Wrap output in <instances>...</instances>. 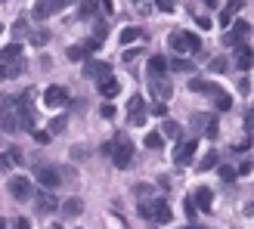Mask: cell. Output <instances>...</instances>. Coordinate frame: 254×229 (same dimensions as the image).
Returning a JSON list of instances; mask_svg holds the SVG:
<instances>
[{"mask_svg": "<svg viewBox=\"0 0 254 229\" xmlns=\"http://www.w3.org/2000/svg\"><path fill=\"white\" fill-rule=\"evenodd\" d=\"M112 164H115L118 171H127L133 164V143L127 139L124 133H118V136H112Z\"/></svg>", "mask_w": 254, "mask_h": 229, "instance_id": "obj_1", "label": "cell"}, {"mask_svg": "<svg viewBox=\"0 0 254 229\" xmlns=\"http://www.w3.org/2000/svg\"><path fill=\"white\" fill-rule=\"evenodd\" d=\"M31 99H34L31 90H25L22 96L12 99V109H16V114H19L22 130H34V106H31Z\"/></svg>", "mask_w": 254, "mask_h": 229, "instance_id": "obj_2", "label": "cell"}, {"mask_svg": "<svg viewBox=\"0 0 254 229\" xmlns=\"http://www.w3.org/2000/svg\"><path fill=\"white\" fill-rule=\"evenodd\" d=\"M171 50H174V53H198V50H201V41H198V37L195 34H189V31H174L171 34Z\"/></svg>", "mask_w": 254, "mask_h": 229, "instance_id": "obj_3", "label": "cell"}, {"mask_svg": "<svg viewBox=\"0 0 254 229\" xmlns=\"http://www.w3.org/2000/svg\"><path fill=\"white\" fill-rule=\"evenodd\" d=\"M189 127H192V136L205 133L208 139H214V136H217V130H220L214 114H192V124H189Z\"/></svg>", "mask_w": 254, "mask_h": 229, "instance_id": "obj_4", "label": "cell"}, {"mask_svg": "<svg viewBox=\"0 0 254 229\" xmlns=\"http://www.w3.org/2000/svg\"><path fill=\"white\" fill-rule=\"evenodd\" d=\"M146 118H149L146 99L143 96H130V103H127V121H130L133 127H139V124H146Z\"/></svg>", "mask_w": 254, "mask_h": 229, "instance_id": "obj_5", "label": "cell"}, {"mask_svg": "<svg viewBox=\"0 0 254 229\" xmlns=\"http://www.w3.org/2000/svg\"><path fill=\"white\" fill-rule=\"evenodd\" d=\"M34 176L41 180L44 189H56V186L62 183V171L50 168V164H34Z\"/></svg>", "mask_w": 254, "mask_h": 229, "instance_id": "obj_6", "label": "cell"}, {"mask_svg": "<svg viewBox=\"0 0 254 229\" xmlns=\"http://www.w3.org/2000/svg\"><path fill=\"white\" fill-rule=\"evenodd\" d=\"M84 78L106 81V78H112V65L109 62H99V59H84Z\"/></svg>", "mask_w": 254, "mask_h": 229, "instance_id": "obj_7", "label": "cell"}, {"mask_svg": "<svg viewBox=\"0 0 254 229\" xmlns=\"http://www.w3.org/2000/svg\"><path fill=\"white\" fill-rule=\"evenodd\" d=\"M44 103H47L50 109H59V106H65V103H68V90H65V87H59V84L47 87V90H44Z\"/></svg>", "mask_w": 254, "mask_h": 229, "instance_id": "obj_8", "label": "cell"}, {"mask_svg": "<svg viewBox=\"0 0 254 229\" xmlns=\"http://www.w3.org/2000/svg\"><path fill=\"white\" fill-rule=\"evenodd\" d=\"M171 208H168V201H161V198H155V201H149V220H155V223H171Z\"/></svg>", "mask_w": 254, "mask_h": 229, "instance_id": "obj_9", "label": "cell"}, {"mask_svg": "<svg viewBox=\"0 0 254 229\" xmlns=\"http://www.w3.org/2000/svg\"><path fill=\"white\" fill-rule=\"evenodd\" d=\"M9 195L16 198V201L31 198V183H28V176H12V180H9Z\"/></svg>", "mask_w": 254, "mask_h": 229, "instance_id": "obj_10", "label": "cell"}, {"mask_svg": "<svg viewBox=\"0 0 254 229\" xmlns=\"http://www.w3.org/2000/svg\"><path fill=\"white\" fill-rule=\"evenodd\" d=\"M149 90H152V96H155L158 103H168L174 87H171V81H168V78H149Z\"/></svg>", "mask_w": 254, "mask_h": 229, "instance_id": "obj_11", "label": "cell"}, {"mask_svg": "<svg viewBox=\"0 0 254 229\" xmlns=\"http://www.w3.org/2000/svg\"><path fill=\"white\" fill-rule=\"evenodd\" d=\"M195 149H198V143H195V139H183V143L174 149V161H177V164H186V161H192V158H195Z\"/></svg>", "mask_w": 254, "mask_h": 229, "instance_id": "obj_12", "label": "cell"}, {"mask_svg": "<svg viewBox=\"0 0 254 229\" xmlns=\"http://www.w3.org/2000/svg\"><path fill=\"white\" fill-rule=\"evenodd\" d=\"M0 130H3V133H19V130H22L16 109H6V112H0Z\"/></svg>", "mask_w": 254, "mask_h": 229, "instance_id": "obj_13", "label": "cell"}, {"mask_svg": "<svg viewBox=\"0 0 254 229\" xmlns=\"http://www.w3.org/2000/svg\"><path fill=\"white\" fill-rule=\"evenodd\" d=\"M25 71V62L16 59V62H0V81H12V78H19V74Z\"/></svg>", "mask_w": 254, "mask_h": 229, "instance_id": "obj_14", "label": "cell"}, {"mask_svg": "<svg viewBox=\"0 0 254 229\" xmlns=\"http://www.w3.org/2000/svg\"><path fill=\"white\" fill-rule=\"evenodd\" d=\"M37 211H44V214H53L56 208H59V201H56V195L50 192V189H44V192H37Z\"/></svg>", "mask_w": 254, "mask_h": 229, "instance_id": "obj_15", "label": "cell"}, {"mask_svg": "<svg viewBox=\"0 0 254 229\" xmlns=\"http://www.w3.org/2000/svg\"><path fill=\"white\" fill-rule=\"evenodd\" d=\"M53 12H59V9H56V3H50V0H37L34 9H31V16H34L37 22H44L47 16H53Z\"/></svg>", "mask_w": 254, "mask_h": 229, "instance_id": "obj_16", "label": "cell"}, {"mask_svg": "<svg viewBox=\"0 0 254 229\" xmlns=\"http://www.w3.org/2000/svg\"><path fill=\"white\" fill-rule=\"evenodd\" d=\"M195 208H201V211H211L214 208V192H211V189H205V186H201V189H195Z\"/></svg>", "mask_w": 254, "mask_h": 229, "instance_id": "obj_17", "label": "cell"}, {"mask_svg": "<svg viewBox=\"0 0 254 229\" xmlns=\"http://www.w3.org/2000/svg\"><path fill=\"white\" fill-rule=\"evenodd\" d=\"M189 90L192 93H208V96H214L220 90L217 84H208V81H201V78H189Z\"/></svg>", "mask_w": 254, "mask_h": 229, "instance_id": "obj_18", "label": "cell"}, {"mask_svg": "<svg viewBox=\"0 0 254 229\" xmlns=\"http://www.w3.org/2000/svg\"><path fill=\"white\" fill-rule=\"evenodd\" d=\"M242 6H245L242 0H230V3L223 6V12H220V25H223V28H226V25H233V16H236Z\"/></svg>", "mask_w": 254, "mask_h": 229, "instance_id": "obj_19", "label": "cell"}, {"mask_svg": "<svg viewBox=\"0 0 254 229\" xmlns=\"http://www.w3.org/2000/svg\"><path fill=\"white\" fill-rule=\"evenodd\" d=\"M236 62H239V68H242V71L251 68V47L248 44H236Z\"/></svg>", "mask_w": 254, "mask_h": 229, "instance_id": "obj_20", "label": "cell"}, {"mask_svg": "<svg viewBox=\"0 0 254 229\" xmlns=\"http://www.w3.org/2000/svg\"><path fill=\"white\" fill-rule=\"evenodd\" d=\"M164 71H168V59H164V56H152L149 59V78H164Z\"/></svg>", "mask_w": 254, "mask_h": 229, "instance_id": "obj_21", "label": "cell"}, {"mask_svg": "<svg viewBox=\"0 0 254 229\" xmlns=\"http://www.w3.org/2000/svg\"><path fill=\"white\" fill-rule=\"evenodd\" d=\"M78 12H81V19H96L99 0H78Z\"/></svg>", "mask_w": 254, "mask_h": 229, "instance_id": "obj_22", "label": "cell"}, {"mask_svg": "<svg viewBox=\"0 0 254 229\" xmlns=\"http://www.w3.org/2000/svg\"><path fill=\"white\" fill-rule=\"evenodd\" d=\"M62 211H65V217H81L84 201L81 198H65V201H62Z\"/></svg>", "mask_w": 254, "mask_h": 229, "instance_id": "obj_23", "label": "cell"}, {"mask_svg": "<svg viewBox=\"0 0 254 229\" xmlns=\"http://www.w3.org/2000/svg\"><path fill=\"white\" fill-rule=\"evenodd\" d=\"M16 59H22V44H9L0 50V62H16Z\"/></svg>", "mask_w": 254, "mask_h": 229, "instance_id": "obj_24", "label": "cell"}, {"mask_svg": "<svg viewBox=\"0 0 254 229\" xmlns=\"http://www.w3.org/2000/svg\"><path fill=\"white\" fill-rule=\"evenodd\" d=\"M118 90H121V87H118V81H115V78H106V81H99V93H103L106 99L118 96Z\"/></svg>", "mask_w": 254, "mask_h": 229, "instance_id": "obj_25", "label": "cell"}, {"mask_svg": "<svg viewBox=\"0 0 254 229\" xmlns=\"http://www.w3.org/2000/svg\"><path fill=\"white\" fill-rule=\"evenodd\" d=\"M214 106H217V112H230L233 109V96L223 93V87H220V90L214 93Z\"/></svg>", "mask_w": 254, "mask_h": 229, "instance_id": "obj_26", "label": "cell"}, {"mask_svg": "<svg viewBox=\"0 0 254 229\" xmlns=\"http://www.w3.org/2000/svg\"><path fill=\"white\" fill-rule=\"evenodd\" d=\"M133 195H136L139 201H146V198L155 195V186H152V183H136V186H133Z\"/></svg>", "mask_w": 254, "mask_h": 229, "instance_id": "obj_27", "label": "cell"}, {"mask_svg": "<svg viewBox=\"0 0 254 229\" xmlns=\"http://www.w3.org/2000/svg\"><path fill=\"white\" fill-rule=\"evenodd\" d=\"M146 31H139V28H124L121 31V44H136V41H143Z\"/></svg>", "mask_w": 254, "mask_h": 229, "instance_id": "obj_28", "label": "cell"}, {"mask_svg": "<svg viewBox=\"0 0 254 229\" xmlns=\"http://www.w3.org/2000/svg\"><path fill=\"white\" fill-rule=\"evenodd\" d=\"M161 136H171V139H180L183 136V127L177 124V121H164V130H161Z\"/></svg>", "mask_w": 254, "mask_h": 229, "instance_id": "obj_29", "label": "cell"}, {"mask_svg": "<svg viewBox=\"0 0 254 229\" xmlns=\"http://www.w3.org/2000/svg\"><path fill=\"white\" fill-rule=\"evenodd\" d=\"M217 164H220V158H217V152H208V155L201 158V161L195 164V168H198V171H211V168H217Z\"/></svg>", "mask_w": 254, "mask_h": 229, "instance_id": "obj_30", "label": "cell"}, {"mask_svg": "<svg viewBox=\"0 0 254 229\" xmlns=\"http://www.w3.org/2000/svg\"><path fill=\"white\" fill-rule=\"evenodd\" d=\"M208 68H211L214 74H223L226 68H230V62H226V56H214V59L208 62Z\"/></svg>", "mask_w": 254, "mask_h": 229, "instance_id": "obj_31", "label": "cell"}, {"mask_svg": "<svg viewBox=\"0 0 254 229\" xmlns=\"http://www.w3.org/2000/svg\"><path fill=\"white\" fill-rule=\"evenodd\" d=\"M65 127H68V121L62 118V114H56V118L50 121V130H47V133H50V136H53V133H65Z\"/></svg>", "mask_w": 254, "mask_h": 229, "instance_id": "obj_32", "label": "cell"}, {"mask_svg": "<svg viewBox=\"0 0 254 229\" xmlns=\"http://www.w3.org/2000/svg\"><path fill=\"white\" fill-rule=\"evenodd\" d=\"M31 44H34V47H47V44H50V31H47V28L31 31Z\"/></svg>", "mask_w": 254, "mask_h": 229, "instance_id": "obj_33", "label": "cell"}, {"mask_svg": "<svg viewBox=\"0 0 254 229\" xmlns=\"http://www.w3.org/2000/svg\"><path fill=\"white\" fill-rule=\"evenodd\" d=\"M65 56H68L71 62H84V59H87V50H84V47H68Z\"/></svg>", "mask_w": 254, "mask_h": 229, "instance_id": "obj_34", "label": "cell"}, {"mask_svg": "<svg viewBox=\"0 0 254 229\" xmlns=\"http://www.w3.org/2000/svg\"><path fill=\"white\" fill-rule=\"evenodd\" d=\"M146 146H149V149H161V146H164V136H161L158 130L146 133Z\"/></svg>", "mask_w": 254, "mask_h": 229, "instance_id": "obj_35", "label": "cell"}, {"mask_svg": "<svg viewBox=\"0 0 254 229\" xmlns=\"http://www.w3.org/2000/svg\"><path fill=\"white\" fill-rule=\"evenodd\" d=\"M217 173H220V180H226V183L236 180V168H230V164H217Z\"/></svg>", "mask_w": 254, "mask_h": 229, "instance_id": "obj_36", "label": "cell"}, {"mask_svg": "<svg viewBox=\"0 0 254 229\" xmlns=\"http://www.w3.org/2000/svg\"><path fill=\"white\" fill-rule=\"evenodd\" d=\"M168 68H174V71H192V65L183 59V56H177V59H171L168 62Z\"/></svg>", "mask_w": 254, "mask_h": 229, "instance_id": "obj_37", "label": "cell"}, {"mask_svg": "<svg viewBox=\"0 0 254 229\" xmlns=\"http://www.w3.org/2000/svg\"><path fill=\"white\" fill-rule=\"evenodd\" d=\"M25 34H28V22L16 19V22H12V37H25Z\"/></svg>", "mask_w": 254, "mask_h": 229, "instance_id": "obj_38", "label": "cell"}, {"mask_svg": "<svg viewBox=\"0 0 254 229\" xmlns=\"http://www.w3.org/2000/svg\"><path fill=\"white\" fill-rule=\"evenodd\" d=\"M183 211H186V217H189V220L198 217V214H195L198 208H195V201H192V198H183Z\"/></svg>", "mask_w": 254, "mask_h": 229, "instance_id": "obj_39", "label": "cell"}, {"mask_svg": "<svg viewBox=\"0 0 254 229\" xmlns=\"http://www.w3.org/2000/svg\"><path fill=\"white\" fill-rule=\"evenodd\" d=\"M155 6L164 9V12H174L177 9V0H155Z\"/></svg>", "mask_w": 254, "mask_h": 229, "instance_id": "obj_40", "label": "cell"}, {"mask_svg": "<svg viewBox=\"0 0 254 229\" xmlns=\"http://www.w3.org/2000/svg\"><path fill=\"white\" fill-rule=\"evenodd\" d=\"M99 47H103V41H96V37H87V41H84V50H87V53H93V50H99Z\"/></svg>", "mask_w": 254, "mask_h": 229, "instance_id": "obj_41", "label": "cell"}, {"mask_svg": "<svg viewBox=\"0 0 254 229\" xmlns=\"http://www.w3.org/2000/svg\"><path fill=\"white\" fill-rule=\"evenodd\" d=\"M99 114H103L106 121H112V118H115V106H112V103H106L103 109H99Z\"/></svg>", "mask_w": 254, "mask_h": 229, "instance_id": "obj_42", "label": "cell"}, {"mask_svg": "<svg viewBox=\"0 0 254 229\" xmlns=\"http://www.w3.org/2000/svg\"><path fill=\"white\" fill-rule=\"evenodd\" d=\"M50 139H53V136H50L47 130H34V143H41V146H47Z\"/></svg>", "mask_w": 254, "mask_h": 229, "instance_id": "obj_43", "label": "cell"}, {"mask_svg": "<svg viewBox=\"0 0 254 229\" xmlns=\"http://www.w3.org/2000/svg\"><path fill=\"white\" fill-rule=\"evenodd\" d=\"M152 114H161V118H164V114H168V103H155V106H152Z\"/></svg>", "mask_w": 254, "mask_h": 229, "instance_id": "obj_44", "label": "cell"}, {"mask_svg": "<svg viewBox=\"0 0 254 229\" xmlns=\"http://www.w3.org/2000/svg\"><path fill=\"white\" fill-rule=\"evenodd\" d=\"M12 99H16V96H0V112H6V109H12Z\"/></svg>", "mask_w": 254, "mask_h": 229, "instance_id": "obj_45", "label": "cell"}, {"mask_svg": "<svg viewBox=\"0 0 254 229\" xmlns=\"http://www.w3.org/2000/svg\"><path fill=\"white\" fill-rule=\"evenodd\" d=\"M9 168H12V158H9V155H0V171H3V173H6Z\"/></svg>", "mask_w": 254, "mask_h": 229, "instance_id": "obj_46", "label": "cell"}, {"mask_svg": "<svg viewBox=\"0 0 254 229\" xmlns=\"http://www.w3.org/2000/svg\"><path fill=\"white\" fill-rule=\"evenodd\" d=\"M239 93H245V96L251 93V81H248V78H242V84H239Z\"/></svg>", "mask_w": 254, "mask_h": 229, "instance_id": "obj_47", "label": "cell"}, {"mask_svg": "<svg viewBox=\"0 0 254 229\" xmlns=\"http://www.w3.org/2000/svg\"><path fill=\"white\" fill-rule=\"evenodd\" d=\"M236 173H242V176H245V173H251V161H242V164L236 168Z\"/></svg>", "mask_w": 254, "mask_h": 229, "instance_id": "obj_48", "label": "cell"}, {"mask_svg": "<svg viewBox=\"0 0 254 229\" xmlns=\"http://www.w3.org/2000/svg\"><path fill=\"white\" fill-rule=\"evenodd\" d=\"M195 22H198V28H211V19L208 16H195Z\"/></svg>", "mask_w": 254, "mask_h": 229, "instance_id": "obj_49", "label": "cell"}, {"mask_svg": "<svg viewBox=\"0 0 254 229\" xmlns=\"http://www.w3.org/2000/svg\"><path fill=\"white\" fill-rule=\"evenodd\" d=\"M12 229H31V223L25 220V217H19V220H16V226H12Z\"/></svg>", "mask_w": 254, "mask_h": 229, "instance_id": "obj_50", "label": "cell"}, {"mask_svg": "<svg viewBox=\"0 0 254 229\" xmlns=\"http://www.w3.org/2000/svg\"><path fill=\"white\" fill-rule=\"evenodd\" d=\"M99 6H103L106 12H115V3H112V0H99Z\"/></svg>", "mask_w": 254, "mask_h": 229, "instance_id": "obj_51", "label": "cell"}, {"mask_svg": "<svg viewBox=\"0 0 254 229\" xmlns=\"http://www.w3.org/2000/svg\"><path fill=\"white\" fill-rule=\"evenodd\" d=\"M139 56V50H127V53H124V62H133Z\"/></svg>", "mask_w": 254, "mask_h": 229, "instance_id": "obj_52", "label": "cell"}, {"mask_svg": "<svg viewBox=\"0 0 254 229\" xmlns=\"http://www.w3.org/2000/svg\"><path fill=\"white\" fill-rule=\"evenodd\" d=\"M183 229H208V226H195V223H189V226H183Z\"/></svg>", "mask_w": 254, "mask_h": 229, "instance_id": "obj_53", "label": "cell"}, {"mask_svg": "<svg viewBox=\"0 0 254 229\" xmlns=\"http://www.w3.org/2000/svg\"><path fill=\"white\" fill-rule=\"evenodd\" d=\"M59 3H62V6H68V3H74V0H59Z\"/></svg>", "mask_w": 254, "mask_h": 229, "instance_id": "obj_54", "label": "cell"}, {"mask_svg": "<svg viewBox=\"0 0 254 229\" xmlns=\"http://www.w3.org/2000/svg\"><path fill=\"white\" fill-rule=\"evenodd\" d=\"M205 3H208V6H217V0H205Z\"/></svg>", "mask_w": 254, "mask_h": 229, "instance_id": "obj_55", "label": "cell"}, {"mask_svg": "<svg viewBox=\"0 0 254 229\" xmlns=\"http://www.w3.org/2000/svg\"><path fill=\"white\" fill-rule=\"evenodd\" d=\"M50 3H56V9H62V3H59V0H50Z\"/></svg>", "mask_w": 254, "mask_h": 229, "instance_id": "obj_56", "label": "cell"}, {"mask_svg": "<svg viewBox=\"0 0 254 229\" xmlns=\"http://www.w3.org/2000/svg\"><path fill=\"white\" fill-rule=\"evenodd\" d=\"M0 229H6V226H3V220H0Z\"/></svg>", "mask_w": 254, "mask_h": 229, "instance_id": "obj_57", "label": "cell"}, {"mask_svg": "<svg viewBox=\"0 0 254 229\" xmlns=\"http://www.w3.org/2000/svg\"><path fill=\"white\" fill-rule=\"evenodd\" d=\"M50 229H62V226H50Z\"/></svg>", "mask_w": 254, "mask_h": 229, "instance_id": "obj_58", "label": "cell"}, {"mask_svg": "<svg viewBox=\"0 0 254 229\" xmlns=\"http://www.w3.org/2000/svg\"><path fill=\"white\" fill-rule=\"evenodd\" d=\"M133 3H143V0H133Z\"/></svg>", "mask_w": 254, "mask_h": 229, "instance_id": "obj_59", "label": "cell"}, {"mask_svg": "<svg viewBox=\"0 0 254 229\" xmlns=\"http://www.w3.org/2000/svg\"><path fill=\"white\" fill-rule=\"evenodd\" d=\"M0 31H3V28H0Z\"/></svg>", "mask_w": 254, "mask_h": 229, "instance_id": "obj_60", "label": "cell"}]
</instances>
